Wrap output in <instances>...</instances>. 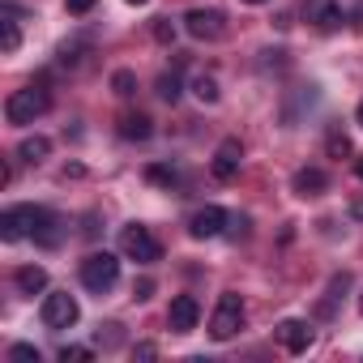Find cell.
Masks as SVG:
<instances>
[{
	"instance_id": "30",
	"label": "cell",
	"mask_w": 363,
	"mask_h": 363,
	"mask_svg": "<svg viewBox=\"0 0 363 363\" xmlns=\"http://www.w3.org/2000/svg\"><path fill=\"white\" fill-rule=\"evenodd\" d=\"M244 5H269V0H244Z\"/></svg>"
},
{
	"instance_id": "5",
	"label": "cell",
	"mask_w": 363,
	"mask_h": 363,
	"mask_svg": "<svg viewBox=\"0 0 363 363\" xmlns=\"http://www.w3.org/2000/svg\"><path fill=\"white\" fill-rule=\"evenodd\" d=\"M39 218H43L39 206H9L5 214H0V240H5V244H18V240L35 235V231H39Z\"/></svg>"
},
{
	"instance_id": "28",
	"label": "cell",
	"mask_w": 363,
	"mask_h": 363,
	"mask_svg": "<svg viewBox=\"0 0 363 363\" xmlns=\"http://www.w3.org/2000/svg\"><path fill=\"white\" fill-rule=\"evenodd\" d=\"M133 295H137V299H150V295H154V282H150V278H141V282H137V291H133Z\"/></svg>"
},
{
	"instance_id": "16",
	"label": "cell",
	"mask_w": 363,
	"mask_h": 363,
	"mask_svg": "<svg viewBox=\"0 0 363 363\" xmlns=\"http://www.w3.org/2000/svg\"><path fill=\"white\" fill-rule=\"evenodd\" d=\"M48 154H52V141H48V137H39V133H35V137H26V141L18 145V158H22V162H43Z\"/></svg>"
},
{
	"instance_id": "29",
	"label": "cell",
	"mask_w": 363,
	"mask_h": 363,
	"mask_svg": "<svg viewBox=\"0 0 363 363\" xmlns=\"http://www.w3.org/2000/svg\"><path fill=\"white\" fill-rule=\"evenodd\" d=\"M354 175H359V179H363V154H359V158H354Z\"/></svg>"
},
{
	"instance_id": "7",
	"label": "cell",
	"mask_w": 363,
	"mask_h": 363,
	"mask_svg": "<svg viewBox=\"0 0 363 363\" xmlns=\"http://www.w3.org/2000/svg\"><path fill=\"white\" fill-rule=\"evenodd\" d=\"M184 30L193 39H201V43H214V39H223L227 18H223V9H189L184 13Z\"/></svg>"
},
{
	"instance_id": "11",
	"label": "cell",
	"mask_w": 363,
	"mask_h": 363,
	"mask_svg": "<svg viewBox=\"0 0 363 363\" xmlns=\"http://www.w3.org/2000/svg\"><path fill=\"white\" fill-rule=\"evenodd\" d=\"M227 223H231V218H227L223 206H201V210L189 218V235H193V240H214V235H223Z\"/></svg>"
},
{
	"instance_id": "6",
	"label": "cell",
	"mask_w": 363,
	"mask_h": 363,
	"mask_svg": "<svg viewBox=\"0 0 363 363\" xmlns=\"http://www.w3.org/2000/svg\"><path fill=\"white\" fill-rule=\"evenodd\" d=\"M39 316H43V325L48 329H73L77 325V316H82V308H77V299L69 295V291H52L48 299H43V308H39Z\"/></svg>"
},
{
	"instance_id": "21",
	"label": "cell",
	"mask_w": 363,
	"mask_h": 363,
	"mask_svg": "<svg viewBox=\"0 0 363 363\" xmlns=\"http://www.w3.org/2000/svg\"><path fill=\"white\" fill-rule=\"evenodd\" d=\"M9 359H13V363H39V346L18 342V346H9Z\"/></svg>"
},
{
	"instance_id": "18",
	"label": "cell",
	"mask_w": 363,
	"mask_h": 363,
	"mask_svg": "<svg viewBox=\"0 0 363 363\" xmlns=\"http://www.w3.org/2000/svg\"><path fill=\"white\" fill-rule=\"evenodd\" d=\"M193 94H197L201 103H218V82H214L210 73H197V77H193Z\"/></svg>"
},
{
	"instance_id": "2",
	"label": "cell",
	"mask_w": 363,
	"mask_h": 363,
	"mask_svg": "<svg viewBox=\"0 0 363 363\" xmlns=\"http://www.w3.org/2000/svg\"><path fill=\"white\" fill-rule=\"evenodd\" d=\"M77 274H82V286H86V291L107 295V291L120 282V257H116V252H90Z\"/></svg>"
},
{
	"instance_id": "22",
	"label": "cell",
	"mask_w": 363,
	"mask_h": 363,
	"mask_svg": "<svg viewBox=\"0 0 363 363\" xmlns=\"http://www.w3.org/2000/svg\"><path fill=\"white\" fill-rule=\"evenodd\" d=\"M150 179H154V184L175 189V184H179V171H175V167H150Z\"/></svg>"
},
{
	"instance_id": "19",
	"label": "cell",
	"mask_w": 363,
	"mask_h": 363,
	"mask_svg": "<svg viewBox=\"0 0 363 363\" xmlns=\"http://www.w3.org/2000/svg\"><path fill=\"white\" fill-rule=\"evenodd\" d=\"M133 86H137V77H133L128 69H116V73H111V90H116L120 99H128V94H133Z\"/></svg>"
},
{
	"instance_id": "33",
	"label": "cell",
	"mask_w": 363,
	"mask_h": 363,
	"mask_svg": "<svg viewBox=\"0 0 363 363\" xmlns=\"http://www.w3.org/2000/svg\"><path fill=\"white\" fill-rule=\"evenodd\" d=\"M359 312H363V295H359Z\"/></svg>"
},
{
	"instance_id": "14",
	"label": "cell",
	"mask_w": 363,
	"mask_h": 363,
	"mask_svg": "<svg viewBox=\"0 0 363 363\" xmlns=\"http://www.w3.org/2000/svg\"><path fill=\"white\" fill-rule=\"evenodd\" d=\"M150 133H154L150 116H141V111H137V116H120V137H124V141H145Z\"/></svg>"
},
{
	"instance_id": "13",
	"label": "cell",
	"mask_w": 363,
	"mask_h": 363,
	"mask_svg": "<svg viewBox=\"0 0 363 363\" xmlns=\"http://www.w3.org/2000/svg\"><path fill=\"white\" fill-rule=\"evenodd\" d=\"M13 282H18L22 295H39V291H48V269L43 265H22L13 274Z\"/></svg>"
},
{
	"instance_id": "27",
	"label": "cell",
	"mask_w": 363,
	"mask_h": 363,
	"mask_svg": "<svg viewBox=\"0 0 363 363\" xmlns=\"http://www.w3.org/2000/svg\"><path fill=\"white\" fill-rule=\"evenodd\" d=\"M154 354H158L154 342H137V346H133V359H154Z\"/></svg>"
},
{
	"instance_id": "32",
	"label": "cell",
	"mask_w": 363,
	"mask_h": 363,
	"mask_svg": "<svg viewBox=\"0 0 363 363\" xmlns=\"http://www.w3.org/2000/svg\"><path fill=\"white\" fill-rule=\"evenodd\" d=\"M359 124H363V103H359Z\"/></svg>"
},
{
	"instance_id": "25",
	"label": "cell",
	"mask_w": 363,
	"mask_h": 363,
	"mask_svg": "<svg viewBox=\"0 0 363 363\" xmlns=\"http://www.w3.org/2000/svg\"><path fill=\"white\" fill-rule=\"evenodd\" d=\"M94 5H99V0H65V9H69L73 18H86V13H94Z\"/></svg>"
},
{
	"instance_id": "3",
	"label": "cell",
	"mask_w": 363,
	"mask_h": 363,
	"mask_svg": "<svg viewBox=\"0 0 363 363\" xmlns=\"http://www.w3.org/2000/svg\"><path fill=\"white\" fill-rule=\"evenodd\" d=\"M120 252H124L128 261H137V265H154V261L162 257V244L154 240V231H150V227L128 223V227L120 231Z\"/></svg>"
},
{
	"instance_id": "4",
	"label": "cell",
	"mask_w": 363,
	"mask_h": 363,
	"mask_svg": "<svg viewBox=\"0 0 363 363\" xmlns=\"http://www.w3.org/2000/svg\"><path fill=\"white\" fill-rule=\"evenodd\" d=\"M240 329H244V299L235 291H227V295H218V308L210 316V337L214 342H231Z\"/></svg>"
},
{
	"instance_id": "15",
	"label": "cell",
	"mask_w": 363,
	"mask_h": 363,
	"mask_svg": "<svg viewBox=\"0 0 363 363\" xmlns=\"http://www.w3.org/2000/svg\"><path fill=\"white\" fill-rule=\"evenodd\" d=\"M18 48H22V30H18V22H13V9H5V22H0V52L13 56Z\"/></svg>"
},
{
	"instance_id": "12",
	"label": "cell",
	"mask_w": 363,
	"mask_h": 363,
	"mask_svg": "<svg viewBox=\"0 0 363 363\" xmlns=\"http://www.w3.org/2000/svg\"><path fill=\"white\" fill-rule=\"evenodd\" d=\"M291 189H295V197H320L329 189V175L320 167H299L295 179H291Z\"/></svg>"
},
{
	"instance_id": "26",
	"label": "cell",
	"mask_w": 363,
	"mask_h": 363,
	"mask_svg": "<svg viewBox=\"0 0 363 363\" xmlns=\"http://www.w3.org/2000/svg\"><path fill=\"white\" fill-rule=\"evenodd\" d=\"M329 154H333V158L350 154V141H346V133H329Z\"/></svg>"
},
{
	"instance_id": "8",
	"label": "cell",
	"mask_w": 363,
	"mask_h": 363,
	"mask_svg": "<svg viewBox=\"0 0 363 363\" xmlns=\"http://www.w3.org/2000/svg\"><path fill=\"white\" fill-rule=\"evenodd\" d=\"M274 337H278V346H282L286 354H303V350L312 346V325L299 320V316H286V320H278Z\"/></svg>"
},
{
	"instance_id": "20",
	"label": "cell",
	"mask_w": 363,
	"mask_h": 363,
	"mask_svg": "<svg viewBox=\"0 0 363 363\" xmlns=\"http://www.w3.org/2000/svg\"><path fill=\"white\" fill-rule=\"evenodd\" d=\"M158 99H167V103L179 99V77H175V73H162V77H158Z\"/></svg>"
},
{
	"instance_id": "17",
	"label": "cell",
	"mask_w": 363,
	"mask_h": 363,
	"mask_svg": "<svg viewBox=\"0 0 363 363\" xmlns=\"http://www.w3.org/2000/svg\"><path fill=\"white\" fill-rule=\"evenodd\" d=\"M342 22H346V13H342V5H333V0L316 9V26H320V30H337Z\"/></svg>"
},
{
	"instance_id": "23",
	"label": "cell",
	"mask_w": 363,
	"mask_h": 363,
	"mask_svg": "<svg viewBox=\"0 0 363 363\" xmlns=\"http://www.w3.org/2000/svg\"><path fill=\"white\" fill-rule=\"evenodd\" d=\"M60 359L65 363H86V359H94V350L90 346H60Z\"/></svg>"
},
{
	"instance_id": "24",
	"label": "cell",
	"mask_w": 363,
	"mask_h": 363,
	"mask_svg": "<svg viewBox=\"0 0 363 363\" xmlns=\"http://www.w3.org/2000/svg\"><path fill=\"white\" fill-rule=\"evenodd\" d=\"M154 39H158V43H175V26H171V18H154Z\"/></svg>"
},
{
	"instance_id": "9",
	"label": "cell",
	"mask_w": 363,
	"mask_h": 363,
	"mask_svg": "<svg viewBox=\"0 0 363 363\" xmlns=\"http://www.w3.org/2000/svg\"><path fill=\"white\" fill-rule=\"evenodd\" d=\"M240 162H244V150L235 137H227L218 150H214V162H210V175L218 179V184H231V179L240 175Z\"/></svg>"
},
{
	"instance_id": "10",
	"label": "cell",
	"mask_w": 363,
	"mask_h": 363,
	"mask_svg": "<svg viewBox=\"0 0 363 363\" xmlns=\"http://www.w3.org/2000/svg\"><path fill=\"white\" fill-rule=\"evenodd\" d=\"M197 320H201V303H197L193 295H175V299H171V308H167L171 333H193Z\"/></svg>"
},
{
	"instance_id": "1",
	"label": "cell",
	"mask_w": 363,
	"mask_h": 363,
	"mask_svg": "<svg viewBox=\"0 0 363 363\" xmlns=\"http://www.w3.org/2000/svg\"><path fill=\"white\" fill-rule=\"evenodd\" d=\"M48 107H52V94H48L43 86H26V90H13V94L5 99V120L22 128V124H35Z\"/></svg>"
},
{
	"instance_id": "31",
	"label": "cell",
	"mask_w": 363,
	"mask_h": 363,
	"mask_svg": "<svg viewBox=\"0 0 363 363\" xmlns=\"http://www.w3.org/2000/svg\"><path fill=\"white\" fill-rule=\"evenodd\" d=\"M128 5H150V0H128Z\"/></svg>"
}]
</instances>
